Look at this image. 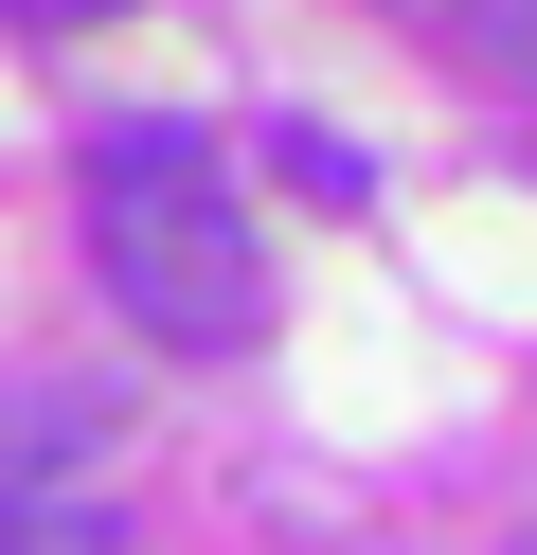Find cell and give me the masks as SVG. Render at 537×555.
Segmentation results:
<instances>
[{
	"mask_svg": "<svg viewBox=\"0 0 537 555\" xmlns=\"http://www.w3.org/2000/svg\"><path fill=\"white\" fill-rule=\"evenodd\" d=\"M0 18H36V37H72V18H126V0H0Z\"/></svg>",
	"mask_w": 537,
	"mask_h": 555,
	"instance_id": "277c9868",
	"label": "cell"
},
{
	"mask_svg": "<svg viewBox=\"0 0 537 555\" xmlns=\"http://www.w3.org/2000/svg\"><path fill=\"white\" fill-rule=\"evenodd\" d=\"M0 555H126L90 502H0Z\"/></svg>",
	"mask_w": 537,
	"mask_h": 555,
	"instance_id": "7a4b0ae2",
	"label": "cell"
},
{
	"mask_svg": "<svg viewBox=\"0 0 537 555\" xmlns=\"http://www.w3.org/2000/svg\"><path fill=\"white\" fill-rule=\"evenodd\" d=\"M269 180H305V197H358V144H322V126L286 108V126H269Z\"/></svg>",
	"mask_w": 537,
	"mask_h": 555,
	"instance_id": "3957f363",
	"label": "cell"
},
{
	"mask_svg": "<svg viewBox=\"0 0 537 555\" xmlns=\"http://www.w3.org/2000/svg\"><path fill=\"white\" fill-rule=\"evenodd\" d=\"M90 269L162 359H233L269 340V251H251L233 180H215L197 126H107L90 144Z\"/></svg>",
	"mask_w": 537,
	"mask_h": 555,
	"instance_id": "6da1fadb",
	"label": "cell"
}]
</instances>
